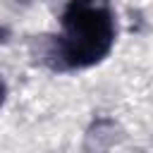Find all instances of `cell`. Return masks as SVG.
<instances>
[{"label": "cell", "instance_id": "7a4b0ae2", "mask_svg": "<svg viewBox=\"0 0 153 153\" xmlns=\"http://www.w3.org/2000/svg\"><path fill=\"white\" fill-rule=\"evenodd\" d=\"M5 96H7V86H5V81L0 79V105L5 103Z\"/></svg>", "mask_w": 153, "mask_h": 153}, {"label": "cell", "instance_id": "6da1fadb", "mask_svg": "<svg viewBox=\"0 0 153 153\" xmlns=\"http://www.w3.org/2000/svg\"><path fill=\"white\" fill-rule=\"evenodd\" d=\"M117 22L110 0H69L60 17V33L45 50L53 69H86L98 65L115 45Z\"/></svg>", "mask_w": 153, "mask_h": 153}]
</instances>
